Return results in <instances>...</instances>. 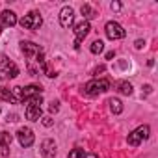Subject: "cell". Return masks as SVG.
Instances as JSON below:
<instances>
[{"label": "cell", "mask_w": 158, "mask_h": 158, "mask_svg": "<svg viewBox=\"0 0 158 158\" xmlns=\"http://www.w3.org/2000/svg\"><path fill=\"white\" fill-rule=\"evenodd\" d=\"M19 74V67L4 54H0V82L8 80V78H15Z\"/></svg>", "instance_id": "cell-1"}, {"label": "cell", "mask_w": 158, "mask_h": 158, "mask_svg": "<svg viewBox=\"0 0 158 158\" xmlns=\"http://www.w3.org/2000/svg\"><path fill=\"white\" fill-rule=\"evenodd\" d=\"M108 89H110V80H106V78H95V80H89L84 86V93L89 97H95V95L104 93Z\"/></svg>", "instance_id": "cell-2"}, {"label": "cell", "mask_w": 158, "mask_h": 158, "mask_svg": "<svg viewBox=\"0 0 158 158\" xmlns=\"http://www.w3.org/2000/svg\"><path fill=\"white\" fill-rule=\"evenodd\" d=\"M11 91H13V95L17 97V101L21 102V101H30V99H34V97H39L43 89H41V86L30 84V86H24V88H13Z\"/></svg>", "instance_id": "cell-3"}, {"label": "cell", "mask_w": 158, "mask_h": 158, "mask_svg": "<svg viewBox=\"0 0 158 158\" xmlns=\"http://www.w3.org/2000/svg\"><path fill=\"white\" fill-rule=\"evenodd\" d=\"M41 104H43L41 95H39V97H34V99L28 101V106H26V110H24V115H26L28 121H39V119H41V114H43Z\"/></svg>", "instance_id": "cell-4"}, {"label": "cell", "mask_w": 158, "mask_h": 158, "mask_svg": "<svg viewBox=\"0 0 158 158\" xmlns=\"http://www.w3.org/2000/svg\"><path fill=\"white\" fill-rule=\"evenodd\" d=\"M149 134H151V128H149V125H141V127H138L134 132H130V134H128L127 141H128V145H132V147H138L141 141H145V139L149 138Z\"/></svg>", "instance_id": "cell-5"}, {"label": "cell", "mask_w": 158, "mask_h": 158, "mask_svg": "<svg viewBox=\"0 0 158 158\" xmlns=\"http://www.w3.org/2000/svg\"><path fill=\"white\" fill-rule=\"evenodd\" d=\"M41 24H43V19H41V13L39 11H30L28 15H24L21 19V26L26 28V30H32V32L39 30Z\"/></svg>", "instance_id": "cell-6"}, {"label": "cell", "mask_w": 158, "mask_h": 158, "mask_svg": "<svg viewBox=\"0 0 158 158\" xmlns=\"http://www.w3.org/2000/svg\"><path fill=\"white\" fill-rule=\"evenodd\" d=\"M104 32H106L108 39H112V41H115V39H123V37L127 35V32L123 30V26H121L119 23H115V21H110V23H106V26H104Z\"/></svg>", "instance_id": "cell-7"}, {"label": "cell", "mask_w": 158, "mask_h": 158, "mask_svg": "<svg viewBox=\"0 0 158 158\" xmlns=\"http://www.w3.org/2000/svg\"><path fill=\"white\" fill-rule=\"evenodd\" d=\"M89 30H91V26H89L88 21H82V23H78L74 26V35H76L74 37V48H80V45L86 39V35L89 34Z\"/></svg>", "instance_id": "cell-8"}, {"label": "cell", "mask_w": 158, "mask_h": 158, "mask_svg": "<svg viewBox=\"0 0 158 158\" xmlns=\"http://www.w3.org/2000/svg\"><path fill=\"white\" fill-rule=\"evenodd\" d=\"M21 50H23V54L28 58V63H32L34 60H37V56L43 52L35 43H32V41H23L21 43Z\"/></svg>", "instance_id": "cell-9"}, {"label": "cell", "mask_w": 158, "mask_h": 158, "mask_svg": "<svg viewBox=\"0 0 158 158\" xmlns=\"http://www.w3.org/2000/svg\"><path fill=\"white\" fill-rule=\"evenodd\" d=\"M17 139H19V143H21L23 147H32V143H34L35 136H34L32 128L23 127V128H19V132H17Z\"/></svg>", "instance_id": "cell-10"}, {"label": "cell", "mask_w": 158, "mask_h": 158, "mask_svg": "<svg viewBox=\"0 0 158 158\" xmlns=\"http://www.w3.org/2000/svg\"><path fill=\"white\" fill-rule=\"evenodd\" d=\"M73 21H74V11H73V8H69V6L61 8V11H60V24H61L63 28H69V26L73 24Z\"/></svg>", "instance_id": "cell-11"}, {"label": "cell", "mask_w": 158, "mask_h": 158, "mask_svg": "<svg viewBox=\"0 0 158 158\" xmlns=\"http://www.w3.org/2000/svg\"><path fill=\"white\" fill-rule=\"evenodd\" d=\"M13 141V136L10 132H0V154L8 156L10 154V145Z\"/></svg>", "instance_id": "cell-12"}, {"label": "cell", "mask_w": 158, "mask_h": 158, "mask_svg": "<svg viewBox=\"0 0 158 158\" xmlns=\"http://www.w3.org/2000/svg\"><path fill=\"white\" fill-rule=\"evenodd\" d=\"M41 154L47 156V158H54L56 156V143H54V139H45L41 143Z\"/></svg>", "instance_id": "cell-13"}, {"label": "cell", "mask_w": 158, "mask_h": 158, "mask_svg": "<svg viewBox=\"0 0 158 158\" xmlns=\"http://www.w3.org/2000/svg\"><path fill=\"white\" fill-rule=\"evenodd\" d=\"M0 21H2V24L4 26H15L17 24V15L13 13V11H10V10H6V11H2V15H0Z\"/></svg>", "instance_id": "cell-14"}, {"label": "cell", "mask_w": 158, "mask_h": 158, "mask_svg": "<svg viewBox=\"0 0 158 158\" xmlns=\"http://www.w3.org/2000/svg\"><path fill=\"white\" fill-rule=\"evenodd\" d=\"M0 101H6V102H11V104H19L17 97H15L13 91L8 89V88H0Z\"/></svg>", "instance_id": "cell-15"}, {"label": "cell", "mask_w": 158, "mask_h": 158, "mask_svg": "<svg viewBox=\"0 0 158 158\" xmlns=\"http://www.w3.org/2000/svg\"><path fill=\"white\" fill-rule=\"evenodd\" d=\"M80 11H82V15H84V21H88V19H93V17H97V13L91 10V6L89 4H84L82 8H80Z\"/></svg>", "instance_id": "cell-16"}, {"label": "cell", "mask_w": 158, "mask_h": 158, "mask_svg": "<svg viewBox=\"0 0 158 158\" xmlns=\"http://www.w3.org/2000/svg\"><path fill=\"white\" fill-rule=\"evenodd\" d=\"M110 110L114 112V114H121L123 112V102L119 101V99H110Z\"/></svg>", "instance_id": "cell-17"}, {"label": "cell", "mask_w": 158, "mask_h": 158, "mask_svg": "<svg viewBox=\"0 0 158 158\" xmlns=\"http://www.w3.org/2000/svg\"><path fill=\"white\" fill-rule=\"evenodd\" d=\"M89 50H91V54H101V52L104 50V43H102L101 39H97V41H93V43H91Z\"/></svg>", "instance_id": "cell-18"}, {"label": "cell", "mask_w": 158, "mask_h": 158, "mask_svg": "<svg viewBox=\"0 0 158 158\" xmlns=\"http://www.w3.org/2000/svg\"><path fill=\"white\" fill-rule=\"evenodd\" d=\"M117 89H119V93H123V95H130V93H132V86H130L128 82H119V84H117Z\"/></svg>", "instance_id": "cell-19"}, {"label": "cell", "mask_w": 158, "mask_h": 158, "mask_svg": "<svg viewBox=\"0 0 158 158\" xmlns=\"http://www.w3.org/2000/svg\"><path fill=\"white\" fill-rule=\"evenodd\" d=\"M67 158H86V152H84V149H73Z\"/></svg>", "instance_id": "cell-20"}, {"label": "cell", "mask_w": 158, "mask_h": 158, "mask_svg": "<svg viewBox=\"0 0 158 158\" xmlns=\"http://www.w3.org/2000/svg\"><path fill=\"white\" fill-rule=\"evenodd\" d=\"M58 104H60V102H52V104H50V108H48V110H50V112H52V114H54V112H58V108H60V106H58Z\"/></svg>", "instance_id": "cell-21"}, {"label": "cell", "mask_w": 158, "mask_h": 158, "mask_svg": "<svg viewBox=\"0 0 158 158\" xmlns=\"http://www.w3.org/2000/svg\"><path fill=\"white\" fill-rule=\"evenodd\" d=\"M112 10H114V11L121 10V4H119V2H112Z\"/></svg>", "instance_id": "cell-22"}, {"label": "cell", "mask_w": 158, "mask_h": 158, "mask_svg": "<svg viewBox=\"0 0 158 158\" xmlns=\"http://www.w3.org/2000/svg\"><path fill=\"white\" fill-rule=\"evenodd\" d=\"M43 125H45V127H50V125H52V119H50V117H45V119H43Z\"/></svg>", "instance_id": "cell-23"}, {"label": "cell", "mask_w": 158, "mask_h": 158, "mask_svg": "<svg viewBox=\"0 0 158 158\" xmlns=\"http://www.w3.org/2000/svg\"><path fill=\"white\" fill-rule=\"evenodd\" d=\"M143 45H145V43H143V41H141V39H138V41H136V48H141V47H143Z\"/></svg>", "instance_id": "cell-24"}, {"label": "cell", "mask_w": 158, "mask_h": 158, "mask_svg": "<svg viewBox=\"0 0 158 158\" xmlns=\"http://www.w3.org/2000/svg\"><path fill=\"white\" fill-rule=\"evenodd\" d=\"M112 58H115V52H114V50H112V52H108V54H106V60H112Z\"/></svg>", "instance_id": "cell-25"}, {"label": "cell", "mask_w": 158, "mask_h": 158, "mask_svg": "<svg viewBox=\"0 0 158 158\" xmlns=\"http://www.w3.org/2000/svg\"><path fill=\"white\" fill-rule=\"evenodd\" d=\"M102 71H104V65H101L99 69H95V74H99V73H102Z\"/></svg>", "instance_id": "cell-26"}, {"label": "cell", "mask_w": 158, "mask_h": 158, "mask_svg": "<svg viewBox=\"0 0 158 158\" xmlns=\"http://www.w3.org/2000/svg\"><path fill=\"white\" fill-rule=\"evenodd\" d=\"M86 158H99L97 154H86Z\"/></svg>", "instance_id": "cell-27"}, {"label": "cell", "mask_w": 158, "mask_h": 158, "mask_svg": "<svg viewBox=\"0 0 158 158\" xmlns=\"http://www.w3.org/2000/svg\"><path fill=\"white\" fill-rule=\"evenodd\" d=\"M0 34H2V24H0Z\"/></svg>", "instance_id": "cell-28"}]
</instances>
